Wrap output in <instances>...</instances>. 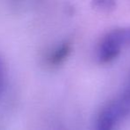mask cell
<instances>
[{
    "mask_svg": "<svg viewBox=\"0 0 130 130\" xmlns=\"http://www.w3.org/2000/svg\"><path fill=\"white\" fill-rule=\"evenodd\" d=\"M127 46H130V28L116 29L101 38L96 47V57L101 63H110Z\"/></svg>",
    "mask_w": 130,
    "mask_h": 130,
    "instance_id": "obj_1",
    "label": "cell"
},
{
    "mask_svg": "<svg viewBox=\"0 0 130 130\" xmlns=\"http://www.w3.org/2000/svg\"><path fill=\"white\" fill-rule=\"evenodd\" d=\"M117 123L115 117L106 106L98 116L95 130H113Z\"/></svg>",
    "mask_w": 130,
    "mask_h": 130,
    "instance_id": "obj_3",
    "label": "cell"
},
{
    "mask_svg": "<svg viewBox=\"0 0 130 130\" xmlns=\"http://www.w3.org/2000/svg\"><path fill=\"white\" fill-rule=\"evenodd\" d=\"M116 120L120 121L130 115V81L122 94L113 102L108 104Z\"/></svg>",
    "mask_w": 130,
    "mask_h": 130,
    "instance_id": "obj_2",
    "label": "cell"
},
{
    "mask_svg": "<svg viewBox=\"0 0 130 130\" xmlns=\"http://www.w3.org/2000/svg\"><path fill=\"white\" fill-rule=\"evenodd\" d=\"M2 82H3V66L0 63V87L2 85Z\"/></svg>",
    "mask_w": 130,
    "mask_h": 130,
    "instance_id": "obj_4",
    "label": "cell"
}]
</instances>
